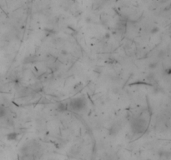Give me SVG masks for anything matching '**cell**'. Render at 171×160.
Returning a JSON list of instances; mask_svg holds the SVG:
<instances>
[{
	"mask_svg": "<svg viewBox=\"0 0 171 160\" xmlns=\"http://www.w3.org/2000/svg\"><path fill=\"white\" fill-rule=\"evenodd\" d=\"M70 108L74 111H80L86 106V100L84 98H76L71 100L69 104Z\"/></svg>",
	"mask_w": 171,
	"mask_h": 160,
	"instance_id": "1",
	"label": "cell"
},
{
	"mask_svg": "<svg viewBox=\"0 0 171 160\" xmlns=\"http://www.w3.org/2000/svg\"><path fill=\"white\" fill-rule=\"evenodd\" d=\"M146 126H147V123H145V119L139 118L134 122L133 129H135L136 133H143L146 129Z\"/></svg>",
	"mask_w": 171,
	"mask_h": 160,
	"instance_id": "2",
	"label": "cell"
},
{
	"mask_svg": "<svg viewBox=\"0 0 171 160\" xmlns=\"http://www.w3.org/2000/svg\"><path fill=\"white\" fill-rule=\"evenodd\" d=\"M6 113H7L6 108H5L3 105L0 104V118H3V117H4V116L6 115Z\"/></svg>",
	"mask_w": 171,
	"mask_h": 160,
	"instance_id": "3",
	"label": "cell"
},
{
	"mask_svg": "<svg viewBox=\"0 0 171 160\" xmlns=\"http://www.w3.org/2000/svg\"><path fill=\"white\" fill-rule=\"evenodd\" d=\"M16 138H17V134H16L15 133H9V135H8V139H9V140H14Z\"/></svg>",
	"mask_w": 171,
	"mask_h": 160,
	"instance_id": "4",
	"label": "cell"
},
{
	"mask_svg": "<svg viewBox=\"0 0 171 160\" xmlns=\"http://www.w3.org/2000/svg\"><path fill=\"white\" fill-rule=\"evenodd\" d=\"M66 109V104H59V106H58V110L62 112V111H64Z\"/></svg>",
	"mask_w": 171,
	"mask_h": 160,
	"instance_id": "5",
	"label": "cell"
},
{
	"mask_svg": "<svg viewBox=\"0 0 171 160\" xmlns=\"http://www.w3.org/2000/svg\"><path fill=\"white\" fill-rule=\"evenodd\" d=\"M166 74H171V69L170 68V69H167V71H166Z\"/></svg>",
	"mask_w": 171,
	"mask_h": 160,
	"instance_id": "6",
	"label": "cell"
}]
</instances>
